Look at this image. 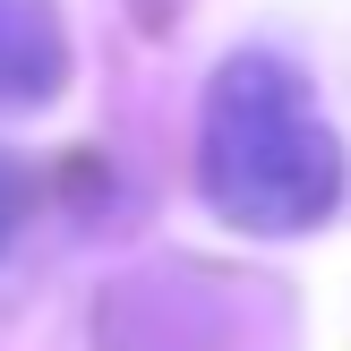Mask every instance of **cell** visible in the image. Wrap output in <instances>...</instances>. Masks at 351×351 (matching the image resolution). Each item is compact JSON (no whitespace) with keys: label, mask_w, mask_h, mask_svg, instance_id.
Returning a JSON list of instances; mask_svg holds the SVG:
<instances>
[{"label":"cell","mask_w":351,"mask_h":351,"mask_svg":"<svg viewBox=\"0 0 351 351\" xmlns=\"http://www.w3.org/2000/svg\"><path fill=\"white\" fill-rule=\"evenodd\" d=\"M197 180L206 206L240 232H317L343 197V146L308 103V77L283 51H232L206 86L197 120Z\"/></svg>","instance_id":"6da1fadb"},{"label":"cell","mask_w":351,"mask_h":351,"mask_svg":"<svg viewBox=\"0 0 351 351\" xmlns=\"http://www.w3.org/2000/svg\"><path fill=\"white\" fill-rule=\"evenodd\" d=\"M69 86L60 0H0V112H43Z\"/></svg>","instance_id":"7a4b0ae2"},{"label":"cell","mask_w":351,"mask_h":351,"mask_svg":"<svg viewBox=\"0 0 351 351\" xmlns=\"http://www.w3.org/2000/svg\"><path fill=\"white\" fill-rule=\"evenodd\" d=\"M26 206H34V180H26V163H17V154L0 146V249L17 240V223H26Z\"/></svg>","instance_id":"3957f363"}]
</instances>
